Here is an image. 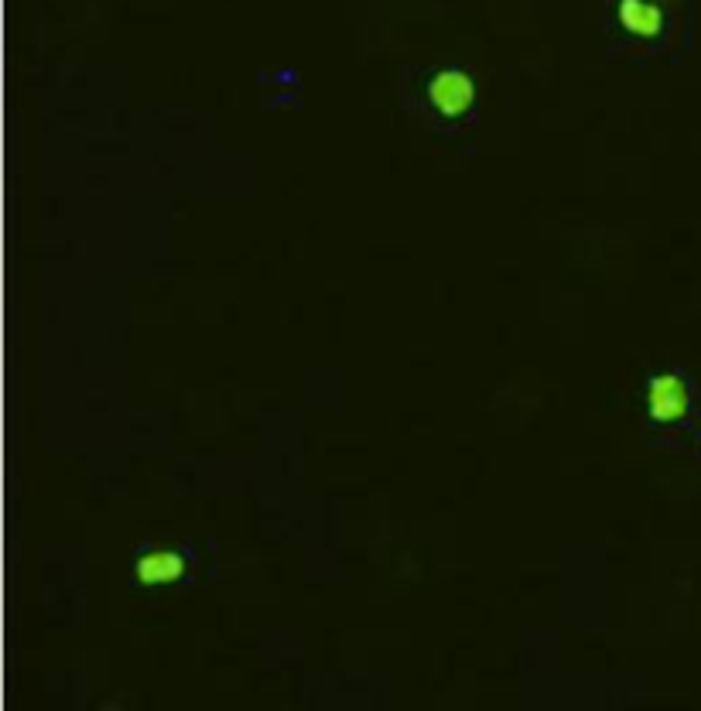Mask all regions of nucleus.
Segmentation results:
<instances>
[{
    "mask_svg": "<svg viewBox=\"0 0 701 711\" xmlns=\"http://www.w3.org/2000/svg\"><path fill=\"white\" fill-rule=\"evenodd\" d=\"M428 100L438 113H445V117H459V113H466L472 100H476V86H472L466 72L445 69L428 83Z\"/></svg>",
    "mask_w": 701,
    "mask_h": 711,
    "instance_id": "obj_1",
    "label": "nucleus"
},
{
    "mask_svg": "<svg viewBox=\"0 0 701 711\" xmlns=\"http://www.w3.org/2000/svg\"><path fill=\"white\" fill-rule=\"evenodd\" d=\"M647 411L654 421H678L684 411H688V390L678 377L664 373V377H654L647 387Z\"/></svg>",
    "mask_w": 701,
    "mask_h": 711,
    "instance_id": "obj_2",
    "label": "nucleus"
},
{
    "mask_svg": "<svg viewBox=\"0 0 701 711\" xmlns=\"http://www.w3.org/2000/svg\"><path fill=\"white\" fill-rule=\"evenodd\" d=\"M134 575L141 585H171L185 575V558L175 551H151L134 565Z\"/></svg>",
    "mask_w": 701,
    "mask_h": 711,
    "instance_id": "obj_3",
    "label": "nucleus"
},
{
    "mask_svg": "<svg viewBox=\"0 0 701 711\" xmlns=\"http://www.w3.org/2000/svg\"><path fill=\"white\" fill-rule=\"evenodd\" d=\"M619 24L633 35H643V38H654L660 31V11L647 0H619Z\"/></svg>",
    "mask_w": 701,
    "mask_h": 711,
    "instance_id": "obj_4",
    "label": "nucleus"
}]
</instances>
